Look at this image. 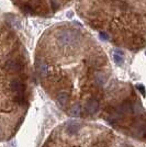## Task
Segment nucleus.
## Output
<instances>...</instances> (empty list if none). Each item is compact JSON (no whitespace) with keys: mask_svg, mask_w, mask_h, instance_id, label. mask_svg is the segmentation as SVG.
I'll return each mask as SVG.
<instances>
[{"mask_svg":"<svg viewBox=\"0 0 146 147\" xmlns=\"http://www.w3.org/2000/svg\"><path fill=\"white\" fill-rule=\"evenodd\" d=\"M78 40V33L73 30H62L57 35V41L62 45H72Z\"/></svg>","mask_w":146,"mask_h":147,"instance_id":"nucleus-1","label":"nucleus"},{"mask_svg":"<svg viewBox=\"0 0 146 147\" xmlns=\"http://www.w3.org/2000/svg\"><path fill=\"white\" fill-rule=\"evenodd\" d=\"M10 89L16 94V101L19 104L24 103V84L19 79H14L10 82Z\"/></svg>","mask_w":146,"mask_h":147,"instance_id":"nucleus-2","label":"nucleus"},{"mask_svg":"<svg viewBox=\"0 0 146 147\" xmlns=\"http://www.w3.org/2000/svg\"><path fill=\"white\" fill-rule=\"evenodd\" d=\"M22 68H23V65L16 59H9L3 65V69L9 71V73H17V71H20Z\"/></svg>","mask_w":146,"mask_h":147,"instance_id":"nucleus-3","label":"nucleus"},{"mask_svg":"<svg viewBox=\"0 0 146 147\" xmlns=\"http://www.w3.org/2000/svg\"><path fill=\"white\" fill-rule=\"evenodd\" d=\"M99 110V102H98L96 99H90L87 103H86V111L90 114V115H93L96 114Z\"/></svg>","mask_w":146,"mask_h":147,"instance_id":"nucleus-4","label":"nucleus"},{"mask_svg":"<svg viewBox=\"0 0 146 147\" xmlns=\"http://www.w3.org/2000/svg\"><path fill=\"white\" fill-rule=\"evenodd\" d=\"M36 70L37 73L40 74V76L42 77H45L47 73H49V67H47V64L43 61H36Z\"/></svg>","mask_w":146,"mask_h":147,"instance_id":"nucleus-5","label":"nucleus"},{"mask_svg":"<svg viewBox=\"0 0 146 147\" xmlns=\"http://www.w3.org/2000/svg\"><path fill=\"white\" fill-rule=\"evenodd\" d=\"M81 114V107L79 104H75L69 110V115L73 117H79Z\"/></svg>","mask_w":146,"mask_h":147,"instance_id":"nucleus-6","label":"nucleus"},{"mask_svg":"<svg viewBox=\"0 0 146 147\" xmlns=\"http://www.w3.org/2000/svg\"><path fill=\"white\" fill-rule=\"evenodd\" d=\"M80 129V124L75 121H72V122L68 123V126H67V132L70 133V134H74L76 132H78V129Z\"/></svg>","mask_w":146,"mask_h":147,"instance_id":"nucleus-7","label":"nucleus"},{"mask_svg":"<svg viewBox=\"0 0 146 147\" xmlns=\"http://www.w3.org/2000/svg\"><path fill=\"white\" fill-rule=\"evenodd\" d=\"M67 100H68V93L62 92V93L58 94V97H57V103L59 104L61 107H64L67 103Z\"/></svg>","mask_w":146,"mask_h":147,"instance_id":"nucleus-8","label":"nucleus"},{"mask_svg":"<svg viewBox=\"0 0 146 147\" xmlns=\"http://www.w3.org/2000/svg\"><path fill=\"white\" fill-rule=\"evenodd\" d=\"M113 59H114L116 65H122V64H123V57H122V55L119 54V53H114V54H113Z\"/></svg>","mask_w":146,"mask_h":147,"instance_id":"nucleus-9","label":"nucleus"},{"mask_svg":"<svg viewBox=\"0 0 146 147\" xmlns=\"http://www.w3.org/2000/svg\"><path fill=\"white\" fill-rule=\"evenodd\" d=\"M96 81H97L98 85L102 86V85H104V82H105V77H104L103 75H101V74H98L97 76H96Z\"/></svg>","mask_w":146,"mask_h":147,"instance_id":"nucleus-10","label":"nucleus"},{"mask_svg":"<svg viewBox=\"0 0 146 147\" xmlns=\"http://www.w3.org/2000/svg\"><path fill=\"white\" fill-rule=\"evenodd\" d=\"M40 0H31L30 2H29V7H30L31 9H36L37 7L40 6Z\"/></svg>","mask_w":146,"mask_h":147,"instance_id":"nucleus-11","label":"nucleus"},{"mask_svg":"<svg viewBox=\"0 0 146 147\" xmlns=\"http://www.w3.org/2000/svg\"><path fill=\"white\" fill-rule=\"evenodd\" d=\"M136 88H137V90H140V92L145 97L146 96V90H145V87L143 86V85H136Z\"/></svg>","mask_w":146,"mask_h":147,"instance_id":"nucleus-12","label":"nucleus"},{"mask_svg":"<svg viewBox=\"0 0 146 147\" xmlns=\"http://www.w3.org/2000/svg\"><path fill=\"white\" fill-rule=\"evenodd\" d=\"M99 35H100V38L103 40V41H108V40H109V35H108L105 32H100Z\"/></svg>","mask_w":146,"mask_h":147,"instance_id":"nucleus-13","label":"nucleus"}]
</instances>
